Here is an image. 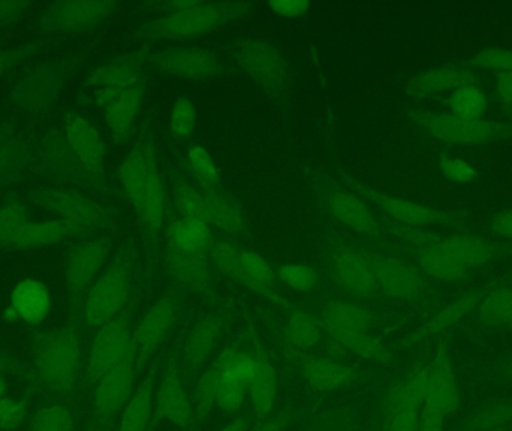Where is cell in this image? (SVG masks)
Returning <instances> with one entry per match:
<instances>
[{"instance_id": "obj_1", "label": "cell", "mask_w": 512, "mask_h": 431, "mask_svg": "<svg viewBox=\"0 0 512 431\" xmlns=\"http://www.w3.org/2000/svg\"><path fill=\"white\" fill-rule=\"evenodd\" d=\"M84 354L78 321L38 331L27 345L26 378L39 399L74 403Z\"/></svg>"}, {"instance_id": "obj_2", "label": "cell", "mask_w": 512, "mask_h": 431, "mask_svg": "<svg viewBox=\"0 0 512 431\" xmlns=\"http://www.w3.org/2000/svg\"><path fill=\"white\" fill-rule=\"evenodd\" d=\"M39 156L57 182L80 188H98L104 183L105 141L83 114H66L59 128L45 138Z\"/></svg>"}, {"instance_id": "obj_3", "label": "cell", "mask_w": 512, "mask_h": 431, "mask_svg": "<svg viewBox=\"0 0 512 431\" xmlns=\"http://www.w3.org/2000/svg\"><path fill=\"white\" fill-rule=\"evenodd\" d=\"M267 355L251 348H231L222 352L209 370L198 379L192 394L195 418L204 420L215 408L240 411Z\"/></svg>"}, {"instance_id": "obj_4", "label": "cell", "mask_w": 512, "mask_h": 431, "mask_svg": "<svg viewBox=\"0 0 512 431\" xmlns=\"http://www.w3.org/2000/svg\"><path fill=\"white\" fill-rule=\"evenodd\" d=\"M161 17L144 23L137 38L149 41H191L209 35L228 21L249 14L252 3H216L206 0H174L162 5Z\"/></svg>"}, {"instance_id": "obj_5", "label": "cell", "mask_w": 512, "mask_h": 431, "mask_svg": "<svg viewBox=\"0 0 512 431\" xmlns=\"http://www.w3.org/2000/svg\"><path fill=\"white\" fill-rule=\"evenodd\" d=\"M495 256L487 241L459 234L421 243L414 249L415 264L424 276L441 283H459L486 267Z\"/></svg>"}, {"instance_id": "obj_6", "label": "cell", "mask_w": 512, "mask_h": 431, "mask_svg": "<svg viewBox=\"0 0 512 431\" xmlns=\"http://www.w3.org/2000/svg\"><path fill=\"white\" fill-rule=\"evenodd\" d=\"M134 289V271L132 262L125 253H120L108 262L98 279L87 292L86 300L78 316L81 348L86 355L96 331L125 312L131 304Z\"/></svg>"}, {"instance_id": "obj_7", "label": "cell", "mask_w": 512, "mask_h": 431, "mask_svg": "<svg viewBox=\"0 0 512 431\" xmlns=\"http://www.w3.org/2000/svg\"><path fill=\"white\" fill-rule=\"evenodd\" d=\"M29 203V201H27ZM30 204L18 195H8L0 204V249L21 250L81 240L84 235L68 220H32Z\"/></svg>"}, {"instance_id": "obj_8", "label": "cell", "mask_w": 512, "mask_h": 431, "mask_svg": "<svg viewBox=\"0 0 512 431\" xmlns=\"http://www.w3.org/2000/svg\"><path fill=\"white\" fill-rule=\"evenodd\" d=\"M137 355L108 370L75 408L78 431H104L122 415L135 393Z\"/></svg>"}, {"instance_id": "obj_9", "label": "cell", "mask_w": 512, "mask_h": 431, "mask_svg": "<svg viewBox=\"0 0 512 431\" xmlns=\"http://www.w3.org/2000/svg\"><path fill=\"white\" fill-rule=\"evenodd\" d=\"M134 319L131 307L116 318L102 325L84 355L80 384L75 393L74 409L83 402L84 397L95 387L96 382L117 364L135 354Z\"/></svg>"}, {"instance_id": "obj_10", "label": "cell", "mask_w": 512, "mask_h": 431, "mask_svg": "<svg viewBox=\"0 0 512 431\" xmlns=\"http://www.w3.org/2000/svg\"><path fill=\"white\" fill-rule=\"evenodd\" d=\"M210 258L219 270L239 283L264 297H276L280 280L276 268L271 267L255 250L249 249L242 241L231 240L213 232Z\"/></svg>"}, {"instance_id": "obj_11", "label": "cell", "mask_w": 512, "mask_h": 431, "mask_svg": "<svg viewBox=\"0 0 512 431\" xmlns=\"http://www.w3.org/2000/svg\"><path fill=\"white\" fill-rule=\"evenodd\" d=\"M111 247L113 243L107 232L81 238L69 247L63 276H65L66 295H68V315L72 321H78L87 292L110 262L108 256H110Z\"/></svg>"}, {"instance_id": "obj_12", "label": "cell", "mask_w": 512, "mask_h": 431, "mask_svg": "<svg viewBox=\"0 0 512 431\" xmlns=\"http://www.w3.org/2000/svg\"><path fill=\"white\" fill-rule=\"evenodd\" d=\"M327 276L348 298L369 304L384 301L369 259V247L336 243L327 250Z\"/></svg>"}, {"instance_id": "obj_13", "label": "cell", "mask_w": 512, "mask_h": 431, "mask_svg": "<svg viewBox=\"0 0 512 431\" xmlns=\"http://www.w3.org/2000/svg\"><path fill=\"white\" fill-rule=\"evenodd\" d=\"M429 364L397 379L385 390L379 405L381 431H420Z\"/></svg>"}, {"instance_id": "obj_14", "label": "cell", "mask_w": 512, "mask_h": 431, "mask_svg": "<svg viewBox=\"0 0 512 431\" xmlns=\"http://www.w3.org/2000/svg\"><path fill=\"white\" fill-rule=\"evenodd\" d=\"M459 408L456 372L447 348L441 346L429 364L420 431H445Z\"/></svg>"}, {"instance_id": "obj_15", "label": "cell", "mask_w": 512, "mask_h": 431, "mask_svg": "<svg viewBox=\"0 0 512 431\" xmlns=\"http://www.w3.org/2000/svg\"><path fill=\"white\" fill-rule=\"evenodd\" d=\"M143 83H146V74L140 56L125 54L114 57L87 75L81 84V101L102 111L126 90Z\"/></svg>"}, {"instance_id": "obj_16", "label": "cell", "mask_w": 512, "mask_h": 431, "mask_svg": "<svg viewBox=\"0 0 512 431\" xmlns=\"http://www.w3.org/2000/svg\"><path fill=\"white\" fill-rule=\"evenodd\" d=\"M32 206L41 207L48 215L74 223L84 237L101 234L108 229L110 217L102 207L75 191L38 189L27 194Z\"/></svg>"}, {"instance_id": "obj_17", "label": "cell", "mask_w": 512, "mask_h": 431, "mask_svg": "<svg viewBox=\"0 0 512 431\" xmlns=\"http://www.w3.org/2000/svg\"><path fill=\"white\" fill-rule=\"evenodd\" d=\"M369 259L385 300L417 303L424 297L426 276L415 262L370 247Z\"/></svg>"}, {"instance_id": "obj_18", "label": "cell", "mask_w": 512, "mask_h": 431, "mask_svg": "<svg viewBox=\"0 0 512 431\" xmlns=\"http://www.w3.org/2000/svg\"><path fill=\"white\" fill-rule=\"evenodd\" d=\"M319 204L331 220L367 240H381L382 228L363 198L330 180L318 183Z\"/></svg>"}, {"instance_id": "obj_19", "label": "cell", "mask_w": 512, "mask_h": 431, "mask_svg": "<svg viewBox=\"0 0 512 431\" xmlns=\"http://www.w3.org/2000/svg\"><path fill=\"white\" fill-rule=\"evenodd\" d=\"M123 8L122 2L104 0H66L48 5L39 15L45 33H81L101 24Z\"/></svg>"}, {"instance_id": "obj_20", "label": "cell", "mask_w": 512, "mask_h": 431, "mask_svg": "<svg viewBox=\"0 0 512 431\" xmlns=\"http://www.w3.org/2000/svg\"><path fill=\"white\" fill-rule=\"evenodd\" d=\"M159 174H161V168H159L155 137H153L150 123L146 122L141 126L137 141L120 170L123 195L134 212L140 207L147 189Z\"/></svg>"}, {"instance_id": "obj_21", "label": "cell", "mask_w": 512, "mask_h": 431, "mask_svg": "<svg viewBox=\"0 0 512 431\" xmlns=\"http://www.w3.org/2000/svg\"><path fill=\"white\" fill-rule=\"evenodd\" d=\"M182 306L176 295H168L156 301L134 327L135 354H137L138 369L164 345L176 327L180 318Z\"/></svg>"}, {"instance_id": "obj_22", "label": "cell", "mask_w": 512, "mask_h": 431, "mask_svg": "<svg viewBox=\"0 0 512 431\" xmlns=\"http://www.w3.org/2000/svg\"><path fill=\"white\" fill-rule=\"evenodd\" d=\"M237 63L259 87L279 95L288 84V63L283 54L265 42L246 41L234 50Z\"/></svg>"}, {"instance_id": "obj_23", "label": "cell", "mask_w": 512, "mask_h": 431, "mask_svg": "<svg viewBox=\"0 0 512 431\" xmlns=\"http://www.w3.org/2000/svg\"><path fill=\"white\" fill-rule=\"evenodd\" d=\"M147 62L164 72L185 80H212L222 71V63L215 53L203 48H170L147 56Z\"/></svg>"}, {"instance_id": "obj_24", "label": "cell", "mask_w": 512, "mask_h": 431, "mask_svg": "<svg viewBox=\"0 0 512 431\" xmlns=\"http://www.w3.org/2000/svg\"><path fill=\"white\" fill-rule=\"evenodd\" d=\"M325 333L333 337L343 333H375L378 318L367 304L352 298H327L316 316Z\"/></svg>"}, {"instance_id": "obj_25", "label": "cell", "mask_w": 512, "mask_h": 431, "mask_svg": "<svg viewBox=\"0 0 512 431\" xmlns=\"http://www.w3.org/2000/svg\"><path fill=\"white\" fill-rule=\"evenodd\" d=\"M424 128L433 137L457 146H480L498 137V125L486 120H460L451 114H433L423 120Z\"/></svg>"}, {"instance_id": "obj_26", "label": "cell", "mask_w": 512, "mask_h": 431, "mask_svg": "<svg viewBox=\"0 0 512 431\" xmlns=\"http://www.w3.org/2000/svg\"><path fill=\"white\" fill-rule=\"evenodd\" d=\"M156 406L165 421L174 427L191 426L194 420V406L185 387L183 369L177 361L170 363L161 379V387L156 393Z\"/></svg>"}, {"instance_id": "obj_27", "label": "cell", "mask_w": 512, "mask_h": 431, "mask_svg": "<svg viewBox=\"0 0 512 431\" xmlns=\"http://www.w3.org/2000/svg\"><path fill=\"white\" fill-rule=\"evenodd\" d=\"M294 355L300 360L301 373L307 384L319 393L343 390L360 379V372L343 361L318 354Z\"/></svg>"}, {"instance_id": "obj_28", "label": "cell", "mask_w": 512, "mask_h": 431, "mask_svg": "<svg viewBox=\"0 0 512 431\" xmlns=\"http://www.w3.org/2000/svg\"><path fill=\"white\" fill-rule=\"evenodd\" d=\"M224 336V321L221 316L210 313L198 319L197 324L191 328L183 345V370L195 372L206 366L209 358L221 343Z\"/></svg>"}, {"instance_id": "obj_29", "label": "cell", "mask_w": 512, "mask_h": 431, "mask_svg": "<svg viewBox=\"0 0 512 431\" xmlns=\"http://www.w3.org/2000/svg\"><path fill=\"white\" fill-rule=\"evenodd\" d=\"M364 201H370L375 204L382 213H385L396 222L406 226H433L439 223L447 222L450 217L447 213L439 210L430 209V207L420 206L412 203L405 198L393 197V195L381 194V192L367 191L361 189L360 192H354Z\"/></svg>"}, {"instance_id": "obj_30", "label": "cell", "mask_w": 512, "mask_h": 431, "mask_svg": "<svg viewBox=\"0 0 512 431\" xmlns=\"http://www.w3.org/2000/svg\"><path fill=\"white\" fill-rule=\"evenodd\" d=\"M62 86V75L50 66L30 71L14 90L15 104L30 113H42L47 110L56 93Z\"/></svg>"}, {"instance_id": "obj_31", "label": "cell", "mask_w": 512, "mask_h": 431, "mask_svg": "<svg viewBox=\"0 0 512 431\" xmlns=\"http://www.w3.org/2000/svg\"><path fill=\"white\" fill-rule=\"evenodd\" d=\"M9 313L14 321L35 327L47 319L51 312V295L44 283L24 279L15 286L9 298Z\"/></svg>"}, {"instance_id": "obj_32", "label": "cell", "mask_w": 512, "mask_h": 431, "mask_svg": "<svg viewBox=\"0 0 512 431\" xmlns=\"http://www.w3.org/2000/svg\"><path fill=\"white\" fill-rule=\"evenodd\" d=\"M201 186L204 203H206L209 225L213 232L231 240L242 241L248 235L245 217L239 207L233 203L230 197L221 188H207Z\"/></svg>"}, {"instance_id": "obj_33", "label": "cell", "mask_w": 512, "mask_h": 431, "mask_svg": "<svg viewBox=\"0 0 512 431\" xmlns=\"http://www.w3.org/2000/svg\"><path fill=\"white\" fill-rule=\"evenodd\" d=\"M445 431H512V396L480 403Z\"/></svg>"}, {"instance_id": "obj_34", "label": "cell", "mask_w": 512, "mask_h": 431, "mask_svg": "<svg viewBox=\"0 0 512 431\" xmlns=\"http://www.w3.org/2000/svg\"><path fill=\"white\" fill-rule=\"evenodd\" d=\"M165 258L171 274L186 288L203 289L212 280V258L200 253L188 252L167 243Z\"/></svg>"}, {"instance_id": "obj_35", "label": "cell", "mask_w": 512, "mask_h": 431, "mask_svg": "<svg viewBox=\"0 0 512 431\" xmlns=\"http://www.w3.org/2000/svg\"><path fill=\"white\" fill-rule=\"evenodd\" d=\"M144 92H146V83L138 84L126 90L102 110L108 132L117 141H126L131 135L143 105Z\"/></svg>"}, {"instance_id": "obj_36", "label": "cell", "mask_w": 512, "mask_h": 431, "mask_svg": "<svg viewBox=\"0 0 512 431\" xmlns=\"http://www.w3.org/2000/svg\"><path fill=\"white\" fill-rule=\"evenodd\" d=\"M26 431H78L74 403L39 399L30 412Z\"/></svg>"}, {"instance_id": "obj_37", "label": "cell", "mask_w": 512, "mask_h": 431, "mask_svg": "<svg viewBox=\"0 0 512 431\" xmlns=\"http://www.w3.org/2000/svg\"><path fill=\"white\" fill-rule=\"evenodd\" d=\"M285 334L294 354H313L324 336H328L319 319L304 310L291 312L286 321Z\"/></svg>"}, {"instance_id": "obj_38", "label": "cell", "mask_w": 512, "mask_h": 431, "mask_svg": "<svg viewBox=\"0 0 512 431\" xmlns=\"http://www.w3.org/2000/svg\"><path fill=\"white\" fill-rule=\"evenodd\" d=\"M156 406L155 381L147 378L132 394L126 408L123 409L117 431H147Z\"/></svg>"}, {"instance_id": "obj_39", "label": "cell", "mask_w": 512, "mask_h": 431, "mask_svg": "<svg viewBox=\"0 0 512 431\" xmlns=\"http://www.w3.org/2000/svg\"><path fill=\"white\" fill-rule=\"evenodd\" d=\"M165 240L179 249L210 256L213 231L209 225H204V223L176 217L168 223L167 229H165Z\"/></svg>"}, {"instance_id": "obj_40", "label": "cell", "mask_w": 512, "mask_h": 431, "mask_svg": "<svg viewBox=\"0 0 512 431\" xmlns=\"http://www.w3.org/2000/svg\"><path fill=\"white\" fill-rule=\"evenodd\" d=\"M472 315L480 327L512 328V286L487 291Z\"/></svg>"}, {"instance_id": "obj_41", "label": "cell", "mask_w": 512, "mask_h": 431, "mask_svg": "<svg viewBox=\"0 0 512 431\" xmlns=\"http://www.w3.org/2000/svg\"><path fill=\"white\" fill-rule=\"evenodd\" d=\"M469 74L460 71L456 66H438L418 75L411 83V92L414 95L433 96L453 87L465 86Z\"/></svg>"}, {"instance_id": "obj_42", "label": "cell", "mask_w": 512, "mask_h": 431, "mask_svg": "<svg viewBox=\"0 0 512 431\" xmlns=\"http://www.w3.org/2000/svg\"><path fill=\"white\" fill-rule=\"evenodd\" d=\"M486 292V289L477 288L460 295L454 303L445 307L432 321L427 322L426 327L421 330V337L435 336V334L444 333L451 325L457 324L460 319L474 312L478 304H480V301L483 300Z\"/></svg>"}, {"instance_id": "obj_43", "label": "cell", "mask_w": 512, "mask_h": 431, "mask_svg": "<svg viewBox=\"0 0 512 431\" xmlns=\"http://www.w3.org/2000/svg\"><path fill=\"white\" fill-rule=\"evenodd\" d=\"M249 399L258 418L270 417L277 400V372L268 358L262 361L256 373L254 384L249 391Z\"/></svg>"}, {"instance_id": "obj_44", "label": "cell", "mask_w": 512, "mask_h": 431, "mask_svg": "<svg viewBox=\"0 0 512 431\" xmlns=\"http://www.w3.org/2000/svg\"><path fill=\"white\" fill-rule=\"evenodd\" d=\"M489 107L486 93L474 84L457 87L450 98V114L460 120H481Z\"/></svg>"}, {"instance_id": "obj_45", "label": "cell", "mask_w": 512, "mask_h": 431, "mask_svg": "<svg viewBox=\"0 0 512 431\" xmlns=\"http://www.w3.org/2000/svg\"><path fill=\"white\" fill-rule=\"evenodd\" d=\"M171 200H173L174 212H176L177 217H180V219L209 225V215H207L206 203H204L200 183L198 185L180 183V185L174 188Z\"/></svg>"}, {"instance_id": "obj_46", "label": "cell", "mask_w": 512, "mask_h": 431, "mask_svg": "<svg viewBox=\"0 0 512 431\" xmlns=\"http://www.w3.org/2000/svg\"><path fill=\"white\" fill-rule=\"evenodd\" d=\"M12 126H0V186L8 183L26 165L23 144Z\"/></svg>"}, {"instance_id": "obj_47", "label": "cell", "mask_w": 512, "mask_h": 431, "mask_svg": "<svg viewBox=\"0 0 512 431\" xmlns=\"http://www.w3.org/2000/svg\"><path fill=\"white\" fill-rule=\"evenodd\" d=\"M276 273L282 285L301 294H312L318 291L324 282L321 271L309 264L280 265L276 268Z\"/></svg>"}, {"instance_id": "obj_48", "label": "cell", "mask_w": 512, "mask_h": 431, "mask_svg": "<svg viewBox=\"0 0 512 431\" xmlns=\"http://www.w3.org/2000/svg\"><path fill=\"white\" fill-rule=\"evenodd\" d=\"M197 126V111L188 96H180L171 111V134L177 140H186L191 137Z\"/></svg>"}, {"instance_id": "obj_49", "label": "cell", "mask_w": 512, "mask_h": 431, "mask_svg": "<svg viewBox=\"0 0 512 431\" xmlns=\"http://www.w3.org/2000/svg\"><path fill=\"white\" fill-rule=\"evenodd\" d=\"M186 158H188L189 167L200 180V185L207 186V188H221L218 170L204 147H191Z\"/></svg>"}, {"instance_id": "obj_50", "label": "cell", "mask_w": 512, "mask_h": 431, "mask_svg": "<svg viewBox=\"0 0 512 431\" xmlns=\"http://www.w3.org/2000/svg\"><path fill=\"white\" fill-rule=\"evenodd\" d=\"M29 420L27 405L21 400L2 397L0 399V431H17Z\"/></svg>"}, {"instance_id": "obj_51", "label": "cell", "mask_w": 512, "mask_h": 431, "mask_svg": "<svg viewBox=\"0 0 512 431\" xmlns=\"http://www.w3.org/2000/svg\"><path fill=\"white\" fill-rule=\"evenodd\" d=\"M483 376L495 387H512V351L493 358L483 367Z\"/></svg>"}, {"instance_id": "obj_52", "label": "cell", "mask_w": 512, "mask_h": 431, "mask_svg": "<svg viewBox=\"0 0 512 431\" xmlns=\"http://www.w3.org/2000/svg\"><path fill=\"white\" fill-rule=\"evenodd\" d=\"M472 63L478 68L487 71L508 72L512 71V51L499 50V48H487L475 54Z\"/></svg>"}, {"instance_id": "obj_53", "label": "cell", "mask_w": 512, "mask_h": 431, "mask_svg": "<svg viewBox=\"0 0 512 431\" xmlns=\"http://www.w3.org/2000/svg\"><path fill=\"white\" fill-rule=\"evenodd\" d=\"M438 167L442 176L450 182L469 183L477 179L478 176L477 171L471 165L460 161V159L448 158V156H442L439 159Z\"/></svg>"}, {"instance_id": "obj_54", "label": "cell", "mask_w": 512, "mask_h": 431, "mask_svg": "<svg viewBox=\"0 0 512 431\" xmlns=\"http://www.w3.org/2000/svg\"><path fill=\"white\" fill-rule=\"evenodd\" d=\"M268 8L274 14L282 15V17L297 18L309 11L310 2L307 0H273V2H268Z\"/></svg>"}, {"instance_id": "obj_55", "label": "cell", "mask_w": 512, "mask_h": 431, "mask_svg": "<svg viewBox=\"0 0 512 431\" xmlns=\"http://www.w3.org/2000/svg\"><path fill=\"white\" fill-rule=\"evenodd\" d=\"M0 375L6 376L8 379L27 381L26 364L20 363L17 358L0 349Z\"/></svg>"}, {"instance_id": "obj_56", "label": "cell", "mask_w": 512, "mask_h": 431, "mask_svg": "<svg viewBox=\"0 0 512 431\" xmlns=\"http://www.w3.org/2000/svg\"><path fill=\"white\" fill-rule=\"evenodd\" d=\"M490 229L498 237L512 241V209L501 210L490 220Z\"/></svg>"}, {"instance_id": "obj_57", "label": "cell", "mask_w": 512, "mask_h": 431, "mask_svg": "<svg viewBox=\"0 0 512 431\" xmlns=\"http://www.w3.org/2000/svg\"><path fill=\"white\" fill-rule=\"evenodd\" d=\"M30 6H32L30 2H14V0L3 2V0H0V27L23 15Z\"/></svg>"}, {"instance_id": "obj_58", "label": "cell", "mask_w": 512, "mask_h": 431, "mask_svg": "<svg viewBox=\"0 0 512 431\" xmlns=\"http://www.w3.org/2000/svg\"><path fill=\"white\" fill-rule=\"evenodd\" d=\"M496 92L502 101L512 102V71L496 75Z\"/></svg>"}, {"instance_id": "obj_59", "label": "cell", "mask_w": 512, "mask_h": 431, "mask_svg": "<svg viewBox=\"0 0 512 431\" xmlns=\"http://www.w3.org/2000/svg\"><path fill=\"white\" fill-rule=\"evenodd\" d=\"M249 431H283V421L273 417L259 418Z\"/></svg>"}, {"instance_id": "obj_60", "label": "cell", "mask_w": 512, "mask_h": 431, "mask_svg": "<svg viewBox=\"0 0 512 431\" xmlns=\"http://www.w3.org/2000/svg\"><path fill=\"white\" fill-rule=\"evenodd\" d=\"M21 50H0V77L5 74L6 69L20 59Z\"/></svg>"}, {"instance_id": "obj_61", "label": "cell", "mask_w": 512, "mask_h": 431, "mask_svg": "<svg viewBox=\"0 0 512 431\" xmlns=\"http://www.w3.org/2000/svg\"><path fill=\"white\" fill-rule=\"evenodd\" d=\"M252 423L248 421H237V423L230 424V426L224 427L221 431H249Z\"/></svg>"}, {"instance_id": "obj_62", "label": "cell", "mask_w": 512, "mask_h": 431, "mask_svg": "<svg viewBox=\"0 0 512 431\" xmlns=\"http://www.w3.org/2000/svg\"><path fill=\"white\" fill-rule=\"evenodd\" d=\"M6 391H8V378H6V376L0 375V399L5 397Z\"/></svg>"}]
</instances>
